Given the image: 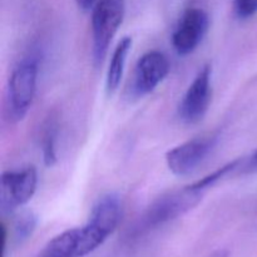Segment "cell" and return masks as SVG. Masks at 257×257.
Instances as JSON below:
<instances>
[{"mask_svg":"<svg viewBox=\"0 0 257 257\" xmlns=\"http://www.w3.org/2000/svg\"><path fill=\"white\" fill-rule=\"evenodd\" d=\"M206 191L195 183L178 190L170 191L153 201L137 220L131 235L140 237L150 231L182 217L202 201Z\"/></svg>","mask_w":257,"mask_h":257,"instance_id":"cell-1","label":"cell"},{"mask_svg":"<svg viewBox=\"0 0 257 257\" xmlns=\"http://www.w3.org/2000/svg\"><path fill=\"white\" fill-rule=\"evenodd\" d=\"M123 216L122 198L117 193H108L97 201L88 222L79 227V256L94 252L117 230Z\"/></svg>","mask_w":257,"mask_h":257,"instance_id":"cell-2","label":"cell"},{"mask_svg":"<svg viewBox=\"0 0 257 257\" xmlns=\"http://www.w3.org/2000/svg\"><path fill=\"white\" fill-rule=\"evenodd\" d=\"M39 57L30 54L18 63L10 74L7 88V110L10 120L20 122L27 117L37 92Z\"/></svg>","mask_w":257,"mask_h":257,"instance_id":"cell-3","label":"cell"},{"mask_svg":"<svg viewBox=\"0 0 257 257\" xmlns=\"http://www.w3.org/2000/svg\"><path fill=\"white\" fill-rule=\"evenodd\" d=\"M124 13V0H98L92 8V53L97 65L104 60L113 38L122 25Z\"/></svg>","mask_w":257,"mask_h":257,"instance_id":"cell-4","label":"cell"},{"mask_svg":"<svg viewBox=\"0 0 257 257\" xmlns=\"http://www.w3.org/2000/svg\"><path fill=\"white\" fill-rule=\"evenodd\" d=\"M38 172L34 166L20 170L5 171L0 186V210L3 215H12L27 205L35 195Z\"/></svg>","mask_w":257,"mask_h":257,"instance_id":"cell-5","label":"cell"},{"mask_svg":"<svg viewBox=\"0 0 257 257\" xmlns=\"http://www.w3.org/2000/svg\"><path fill=\"white\" fill-rule=\"evenodd\" d=\"M212 98V68L202 67L187 88L178 105V117L187 124H195L207 113Z\"/></svg>","mask_w":257,"mask_h":257,"instance_id":"cell-6","label":"cell"},{"mask_svg":"<svg viewBox=\"0 0 257 257\" xmlns=\"http://www.w3.org/2000/svg\"><path fill=\"white\" fill-rule=\"evenodd\" d=\"M216 142H217L216 136H208V137L193 138L172 148L166 155L168 170L173 175L180 177L190 176L205 162L206 158L215 148Z\"/></svg>","mask_w":257,"mask_h":257,"instance_id":"cell-7","label":"cell"},{"mask_svg":"<svg viewBox=\"0 0 257 257\" xmlns=\"http://www.w3.org/2000/svg\"><path fill=\"white\" fill-rule=\"evenodd\" d=\"M210 27L208 14L201 8H190L178 20L172 34V45L177 54L188 55L197 49Z\"/></svg>","mask_w":257,"mask_h":257,"instance_id":"cell-8","label":"cell"},{"mask_svg":"<svg viewBox=\"0 0 257 257\" xmlns=\"http://www.w3.org/2000/svg\"><path fill=\"white\" fill-rule=\"evenodd\" d=\"M170 73V60L158 50L143 54L138 59L133 79V92L138 95L150 94Z\"/></svg>","mask_w":257,"mask_h":257,"instance_id":"cell-9","label":"cell"},{"mask_svg":"<svg viewBox=\"0 0 257 257\" xmlns=\"http://www.w3.org/2000/svg\"><path fill=\"white\" fill-rule=\"evenodd\" d=\"M132 37H123L113 50L109 67L107 70V77H105V89L109 95H112L119 88L123 74H124L125 63L132 49Z\"/></svg>","mask_w":257,"mask_h":257,"instance_id":"cell-10","label":"cell"},{"mask_svg":"<svg viewBox=\"0 0 257 257\" xmlns=\"http://www.w3.org/2000/svg\"><path fill=\"white\" fill-rule=\"evenodd\" d=\"M79 227L69 228L49 241L38 257H80Z\"/></svg>","mask_w":257,"mask_h":257,"instance_id":"cell-11","label":"cell"},{"mask_svg":"<svg viewBox=\"0 0 257 257\" xmlns=\"http://www.w3.org/2000/svg\"><path fill=\"white\" fill-rule=\"evenodd\" d=\"M58 133H59V125L55 117H49L44 122L40 136V146H42L43 162L47 167H53L58 161L57 155V142Z\"/></svg>","mask_w":257,"mask_h":257,"instance_id":"cell-12","label":"cell"},{"mask_svg":"<svg viewBox=\"0 0 257 257\" xmlns=\"http://www.w3.org/2000/svg\"><path fill=\"white\" fill-rule=\"evenodd\" d=\"M38 217L33 211H24L15 217L13 223V242L14 245H22L35 231Z\"/></svg>","mask_w":257,"mask_h":257,"instance_id":"cell-13","label":"cell"},{"mask_svg":"<svg viewBox=\"0 0 257 257\" xmlns=\"http://www.w3.org/2000/svg\"><path fill=\"white\" fill-rule=\"evenodd\" d=\"M235 15L241 20L250 19L257 14V0H232Z\"/></svg>","mask_w":257,"mask_h":257,"instance_id":"cell-14","label":"cell"},{"mask_svg":"<svg viewBox=\"0 0 257 257\" xmlns=\"http://www.w3.org/2000/svg\"><path fill=\"white\" fill-rule=\"evenodd\" d=\"M238 175H253L257 173V148L247 157L240 158L237 172Z\"/></svg>","mask_w":257,"mask_h":257,"instance_id":"cell-15","label":"cell"},{"mask_svg":"<svg viewBox=\"0 0 257 257\" xmlns=\"http://www.w3.org/2000/svg\"><path fill=\"white\" fill-rule=\"evenodd\" d=\"M74 2L77 3V5L80 8V9L89 10L94 7V4L98 2V0H74Z\"/></svg>","mask_w":257,"mask_h":257,"instance_id":"cell-16","label":"cell"},{"mask_svg":"<svg viewBox=\"0 0 257 257\" xmlns=\"http://www.w3.org/2000/svg\"><path fill=\"white\" fill-rule=\"evenodd\" d=\"M207 257H228V251L226 250H218L212 252L211 255H208Z\"/></svg>","mask_w":257,"mask_h":257,"instance_id":"cell-17","label":"cell"}]
</instances>
